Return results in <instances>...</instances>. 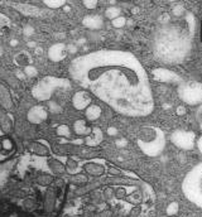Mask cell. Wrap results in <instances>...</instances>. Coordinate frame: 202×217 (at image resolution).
<instances>
[{
  "mask_svg": "<svg viewBox=\"0 0 202 217\" xmlns=\"http://www.w3.org/2000/svg\"><path fill=\"white\" fill-rule=\"evenodd\" d=\"M70 71L80 85L121 114L145 116L153 111L148 76L133 54L119 51L95 52L76 58Z\"/></svg>",
  "mask_w": 202,
  "mask_h": 217,
  "instance_id": "obj_1",
  "label": "cell"
},
{
  "mask_svg": "<svg viewBox=\"0 0 202 217\" xmlns=\"http://www.w3.org/2000/svg\"><path fill=\"white\" fill-rule=\"evenodd\" d=\"M66 56H67V47L63 43H56L48 51V57L53 62H59L64 59Z\"/></svg>",
  "mask_w": 202,
  "mask_h": 217,
  "instance_id": "obj_2",
  "label": "cell"
},
{
  "mask_svg": "<svg viewBox=\"0 0 202 217\" xmlns=\"http://www.w3.org/2000/svg\"><path fill=\"white\" fill-rule=\"evenodd\" d=\"M90 102H91V96L86 91H80L77 93H75V96L72 98V103L75 108H77V110L86 108L87 106H90Z\"/></svg>",
  "mask_w": 202,
  "mask_h": 217,
  "instance_id": "obj_3",
  "label": "cell"
},
{
  "mask_svg": "<svg viewBox=\"0 0 202 217\" xmlns=\"http://www.w3.org/2000/svg\"><path fill=\"white\" fill-rule=\"evenodd\" d=\"M47 119V112L43 107L41 106H34L30 108V111L28 112V120L33 124H39V122L44 121Z\"/></svg>",
  "mask_w": 202,
  "mask_h": 217,
  "instance_id": "obj_4",
  "label": "cell"
},
{
  "mask_svg": "<svg viewBox=\"0 0 202 217\" xmlns=\"http://www.w3.org/2000/svg\"><path fill=\"white\" fill-rule=\"evenodd\" d=\"M82 24L88 29H100L102 27V19L98 15H86L82 20Z\"/></svg>",
  "mask_w": 202,
  "mask_h": 217,
  "instance_id": "obj_5",
  "label": "cell"
},
{
  "mask_svg": "<svg viewBox=\"0 0 202 217\" xmlns=\"http://www.w3.org/2000/svg\"><path fill=\"white\" fill-rule=\"evenodd\" d=\"M73 129L76 131V134H78V135H87V134L91 133V128H88L83 120H78V121L75 122Z\"/></svg>",
  "mask_w": 202,
  "mask_h": 217,
  "instance_id": "obj_6",
  "label": "cell"
},
{
  "mask_svg": "<svg viewBox=\"0 0 202 217\" xmlns=\"http://www.w3.org/2000/svg\"><path fill=\"white\" fill-rule=\"evenodd\" d=\"M100 115H101V108L98 107V106H96V105L87 106V108H86V116H87L88 120L93 121V120L98 119V117H100Z\"/></svg>",
  "mask_w": 202,
  "mask_h": 217,
  "instance_id": "obj_7",
  "label": "cell"
},
{
  "mask_svg": "<svg viewBox=\"0 0 202 217\" xmlns=\"http://www.w3.org/2000/svg\"><path fill=\"white\" fill-rule=\"evenodd\" d=\"M85 169L87 173L92 174V176H101L104 173V168L98 164H93V163H90V164H86L85 166Z\"/></svg>",
  "mask_w": 202,
  "mask_h": 217,
  "instance_id": "obj_8",
  "label": "cell"
},
{
  "mask_svg": "<svg viewBox=\"0 0 202 217\" xmlns=\"http://www.w3.org/2000/svg\"><path fill=\"white\" fill-rule=\"evenodd\" d=\"M14 61H15V63L17 64H19V66H28V63H30V58H29V56H28L25 52H22V53H18L17 56H15V58H14Z\"/></svg>",
  "mask_w": 202,
  "mask_h": 217,
  "instance_id": "obj_9",
  "label": "cell"
},
{
  "mask_svg": "<svg viewBox=\"0 0 202 217\" xmlns=\"http://www.w3.org/2000/svg\"><path fill=\"white\" fill-rule=\"evenodd\" d=\"M9 27H10V19L0 13V34H4L9 29Z\"/></svg>",
  "mask_w": 202,
  "mask_h": 217,
  "instance_id": "obj_10",
  "label": "cell"
},
{
  "mask_svg": "<svg viewBox=\"0 0 202 217\" xmlns=\"http://www.w3.org/2000/svg\"><path fill=\"white\" fill-rule=\"evenodd\" d=\"M18 9L24 14H27V15H37V14L39 13L38 9L35 7H32V5H20V7H18Z\"/></svg>",
  "mask_w": 202,
  "mask_h": 217,
  "instance_id": "obj_11",
  "label": "cell"
},
{
  "mask_svg": "<svg viewBox=\"0 0 202 217\" xmlns=\"http://www.w3.org/2000/svg\"><path fill=\"white\" fill-rule=\"evenodd\" d=\"M43 3L47 7H49L52 9H57V8H61L64 5L66 0H43Z\"/></svg>",
  "mask_w": 202,
  "mask_h": 217,
  "instance_id": "obj_12",
  "label": "cell"
},
{
  "mask_svg": "<svg viewBox=\"0 0 202 217\" xmlns=\"http://www.w3.org/2000/svg\"><path fill=\"white\" fill-rule=\"evenodd\" d=\"M105 14H106V17L109 18V19H115V18L120 17V10L115 7H111V8L107 9Z\"/></svg>",
  "mask_w": 202,
  "mask_h": 217,
  "instance_id": "obj_13",
  "label": "cell"
},
{
  "mask_svg": "<svg viewBox=\"0 0 202 217\" xmlns=\"http://www.w3.org/2000/svg\"><path fill=\"white\" fill-rule=\"evenodd\" d=\"M32 150H33V152H34L35 154H39V155H46L47 153H48L47 148H44L43 145H39V144H34V145H33Z\"/></svg>",
  "mask_w": 202,
  "mask_h": 217,
  "instance_id": "obj_14",
  "label": "cell"
},
{
  "mask_svg": "<svg viewBox=\"0 0 202 217\" xmlns=\"http://www.w3.org/2000/svg\"><path fill=\"white\" fill-rule=\"evenodd\" d=\"M125 22H126V19L124 17H117L115 19H112V25L115 28H121V27L125 25Z\"/></svg>",
  "mask_w": 202,
  "mask_h": 217,
  "instance_id": "obj_15",
  "label": "cell"
},
{
  "mask_svg": "<svg viewBox=\"0 0 202 217\" xmlns=\"http://www.w3.org/2000/svg\"><path fill=\"white\" fill-rule=\"evenodd\" d=\"M57 133L62 136H68L70 135V128L67 125H61V126H58Z\"/></svg>",
  "mask_w": 202,
  "mask_h": 217,
  "instance_id": "obj_16",
  "label": "cell"
},
{
  "mask_svg": "<svg viewBox=\"0 0 202 217\" xmlns=\"http://www.w3.org/2000/svg\"><path fill=\"white\" fill-rule=\"evenodd\" d=\"M24 73H25V76H28V77H34L37 75V69L33 67V66H27L25 69H24Z\"/></svg>",
  "mask_w": 202,
  "mask_h": 217,
  "instance_id": "obj_17",
  "label": "cell"
},
{
  "mask_svg": "<svg viewBox=\"0 0 202 217\" xmlns=\"http://www.w3.org/2000/svg\"><path fill=\"white\" fill-rule=\"evenodd\" d=\"M71 181H72V183H76V184H82V183H85L87 179H86V177L80 176V174H78V176H75V177L71 179Z\"/></svg>",
  "mask_w": 202,
  "mask_h": 217,
  "instance_id": "obj_18",
  "label": "cell"
},
{
  "mask_svg": "<svg viewBox=\"0 0 202 217\" xmlns=\"http://www.w3.org/2000/svg\"><path fill=\"white\" fill-rule=\"evenodd\" d=\"M83 5L87 9H95L97 5V0H83Z\"/></svg>",
  "mask_w": 202,
  "mask_h": 217,
  "instance_id": "obj_19",
  "label": "cell"
},
{
  "mask_svg": "<svg viewBox=\"0 0 202 217\" xmlns=\"http://www.w3.org/2000/svg\"><path fill=\"white\" fill-rule=\"evenodd\" d=\"M39 183L41 184H48V183H51V181H52V177H49V176H42V177H39Z\"/></svg>",
  "mask_w": 202,
  "mask_h": 217,
  "instance_id": "obj_20",
  "label": "cell"
},
{
  "mask_svg": "<svg viewBox=\"0 0 202 217\" xmlns=\"http://www.w3.org/2000/svg\"><path fill=\"white\" fill-rule=\"evenodd\" d=\"M23 33H24V35L29 37V35H32L33 33H34V28L30 27V25H25L24 28H23Z\"/></svg>",
  "mask_w": 202,
  "mask_h": 217,
  "instance_id": "obj_21",
  "label": "cell"
},
{
  "mask_svg": "<svg viewBox=\"0 0 202 217\" xmlns=\"http://www.w3.org/2000/svg\"><path fill=\"white\" fill-rule=\"evenodd\" d=\"M67 167H68V169H71V171H72V169H75V168L77 167V166H76V163H75L73 160H68V163H67Z\"/></svg>",
  "mask_w": 202,
  "mask_h": 217,
  "instance_id": "obj_22",
  "label": "cell"
},
{
  "mask_svg": "<svg viewBox=\"0 0 202 217\" xmlns=\"http://www.w3.org/2000/svg\"><path fill=\"white\" fill-rule=\"evenodd\" d=\"M107 133H109L110 135H116V129H115V128H109Z\"/></svg>",
  "mask_w": 202,
  "mask_h": 217,
  "instance_id": "obj_23",
  "label": "cell"
},
{
  "mask_svg": "<svg viewBox=\"0 0 202 217\" xmlns=\"http://www.w3.org/2000/svg\"><path fill=\"white\" fill-rule=\"evenodd\" d=\"M68 49H70V52H76L77 51V48L75 46H71V47H68Z\"/></svg>",
  "mask_w": 202,
  "mask_h": 217,
  "instance_id": "obj_24",
  "label": "cell"
},
{
  "mask_svg": "<svg viewBox=\"0 0 202 217\" xmlns=\"http://www.w3.org/2000/svg\"><path fill=\"white\" fill-rule=\"evenodd\" d=\"M10 44H12L13 47H15V46L18 44V41H15V39H13V41H10Z\"/></svg>",
  "mask_w": 202,
  "mask_h": 217,
  "instance_id": "obj_25",
  "label": "cell"
},
{
  "mask_svg": "<svg viewBox=\"0 0 202 217\" xmlns=\"http://www.w3.org/2000/svg\"><path fill=\"white\" fill-rule=\"evenodd\" d=\"M178 112H180V114L182 112V114H183V112H185V108H183V107H180V108H178Z\"/></svg>",
  "mask_w": 202,
  "mask_h": 217,
  "instance_id": "obj_26",
  "label": "cell"
},
{
  "mask_svg": "<svg viewBox=\"0 0 202 217\" xmlns=\"http://www.w3.org/2000/svg\"><path fill=\"white\" fill-rule=\"evenodd\" d=\"M28 46H29V47H35V43H34V42H30V43H28Z\"/></svg>",
  "mask_w": 202,
  "mask_h": 217,
  "instance_id": "obj_27",
  "label": "cell"
},
{
  "mask_svg": "<svg viewBox=\"0 0 202 217\" xmlns=\"http://www.w3.org/2000/svg\"><path fill=\"white\" fill-rule=\"evenodd\" d=\"M3 52H4V51H3V47H0V56L3 54Z\"/></svg>",
  "mask_w": 202,
  "mask_h": 217,
  "instance_id": "obj_28",
  "label": "cell"
},
{
  "mask_svg": "<svg viewBox=\"0 0 202 217\" xmlns=\"http://www.w3.org/2000/svg\"><path fill=\"white\" fill-rule=\"evenodd\" d=\"M200 147H201V150H202V139L200 140Z\"/></svg>",
  "mask_w": 202,
  "mask_h": 217,
  "instance_id": "obj_29",
  "label": "cell"
}]
</instances>
